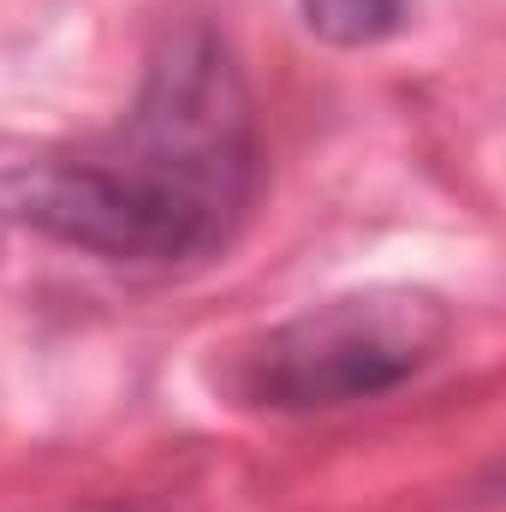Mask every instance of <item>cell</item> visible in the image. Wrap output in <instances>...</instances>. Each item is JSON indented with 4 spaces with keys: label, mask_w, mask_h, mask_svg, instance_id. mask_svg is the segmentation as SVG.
<instances>
[{
    "label": "cell",
    "mask_w": 506,
    "mask_h": 512,
    "mask_svg": "<svg viewBox=\"0 0 506 512\" xmlns=\"http://www.w3.org/2000/svg\"><path fill=\"white\" fill-rule=\"evenodd\" d=\"M0 227H6V221H0Z\"/></svg>",
    "instance_id": "cell-4"
},
{
    "label": "cell",
    "mask_w": 506,
    "mask_h": 512,
    "mask_svg": "<svg viewBox=\"0 0 506 512\" xmlns=\"http://www.w3.org/2000/svg\"><path fill=\"white\" fill-rule=\"evenodd\" d=\"M453 346V304L429 286H358L262 328L227 364V393L268 417H322L411 387Z\"/></svg>",
    "instance_id": "cell-2"
},
{
    "label": "cell",
    "mask_w": 506,
    "mask_h": 512,
    "mask_svg": "<svg viewBox=\"0 0 506 512\" xmlns=\"http://www.w3.org/2000/svg\"><path fill=\"white\" fill-rule=\"evenodd\" d=\"M262 131L239 48L209 18L155 36L137 96L96 143L0 173V221L114 268H191L251 221Z\"/></svg>",
    "instance_id": "cell-1"
},
{
    "label": "cell",
    "mask_w": 506,
    "mask_h": 512,
    "mask_svg": "<svg viewBox=\"0 0 506 512\" xmlns=\"http://www.w3.org/2000/svg\"><path fill=\"white\" fill-rule=\"evenodd\" d=\"M298 12L304 30L328 48H381L411 24L417 0H298Z\"/></svg>",
    "instance_id": "cell-3"
}]
</instances>
